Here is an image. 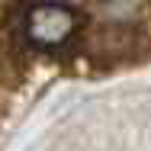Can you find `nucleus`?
<instances>
[{
	"label": "nucleus",
	"instance_id": "obj_1",
	"mask_svg": "<svg viewBox=\"0 0 151 151\" xmlns=\"http://www.w3.org/2000/svg\"><path fill=\"white\" fill-rule=\"evenodd\" d=\"M81 29L77 10L64 6L58 0H29L23 13V35L35 48H58Z\"/></svg>",
	"mask_w": 151,
	"mask_h": 151
}]
</instances>
